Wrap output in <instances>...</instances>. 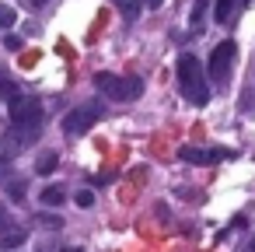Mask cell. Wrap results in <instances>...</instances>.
I'll return each instance as SVG.
<instances>
[{"mask_svg":"<svg viewBox=\"0 0 255 252\" xmlns=\"http://www.w3.org/2000/svg\"><path fill=\"white\" fill-rule=\"evenodd\" d=\"M21 242H25V235H21V231H11V235H4V245H7V249H14V245H21Z\"/></svg>","mask_w":255,"mask_h":252,"instance_id":"16","label":"cell"},{"mask_svg":"<svg viewBox=\"0 0 255 252\" xmlns=\"http://www.w3.org/2000/svg\"><path fill=\"white\" fill-rule=\"evenodd\" d=\"M119 11H123V14H126L129 21H133V18L140 14V7H133V0H119Z\"/></svg>","mask_w":255,"mask_h":252,"instance_id":"13","label":"cell"},{"mask_svg":"<svg viewBox=\"0 0 255 252\" xmlns=\"http://www.w3.org/2000/svg\"><path fill=\"white\" fill-rule=\"evenodd\" d=\"M234 56H238V46H234L231 39H224V42H217V46H213V53H210V63H206V74H210V81H217V84H224V81L231 77V67H234Z\"/></svg>","mask_w":255,"mask_h":252,"instance_id":"3","label":"cell"},{"mask_svg":"<svg viewBox=\"0 0 255 252\" xmlns=\"http://www.w3.org/2000/svg\"><path fill=\"white\" fill-rule=\"evenodd\" d=\"M39 200H42V207H60V203L67 200V193H63L60 186H46V189L39 193Z\"/></svg>","mask_w":255,"mask_h":252,"instance_id":"11","label":"cell"},{"mask_svg":"<svg viewBox=\"0 0 255 252\" xmlns=\"http://www.w3.org/2000/svg\"><path fill=\"white\" fill-rule=\"evenodd\" d=\"M42 123V102L39 98H11V126H25V130H39Z\"/></svg>","mask_w":255,"mask_h":252,"instance_id":"5","label":"cell"},{"mask_svg":"<svg viewBox=\"0 0 255 252\" xmlns=\"http://www.w3.org/2000/svg\"><path fill=\"white\" fill-rule=\"evenodd\" d=\"M4 224H7V210L0 207V231H4Z\"/></svg>","mask_w":255,"mask_h":252,"instance_id":"18","label":"cell"},{"mask_svg":"<svg viewBox=\"0 0 255 252\" xmlns=\"http://www.w3.org/2000/svg\"><path fill=\"white\" fill-rule=\"evenodd\" d=\"M39 137V130H25V126H11L7 130V137H4V144H0V158L4 161H11L18 151H25L32 140Z\"/></svg>","mask_w":255,"mask_h":252,"instance_id":"6","label":"cell"},{"mask_svg":"<svg viewBox=\"0 0 255 252\" xmlns=\"http://www.w3.org/2000/svg\"><path fill=\"white\" fill-rule=\"evenodd\" d=\"M28 4H32V7H46V4H49V0H28Z\"/></svg>","mask_w":255,"mask_h":252,"instance_id":"19","label":"cell"},{"mask_svg":"<svg viewBox=\"0 0 255 252\" xmlns=\"http://www.w3.org/2000/svg\"><path fill=\"white\" fill-rule=\"evenodd\" d=\"M102 119V105H77V109H70L67 116H63V133L67 137H81V133H88L95 123Z\"/></svg>","mask_w":255,"mask_h":252,"instance_id":"4","label":"cell"},{"mask_svg":"<svg viewBox=\"0 0 255 252\" xmlns=\"http://www.w3.org/2000/svg\"><path fill=\"white\" fill-rule=\"evenodd\" d=\"M39 224H42V228H53V231H56V228H63V217H56V214H53V217H39Z\"/></svg>","mask_w":255,"mask_h":252,"instance_id":"15","label":"cell"},{"mask_svg":"<svg viewBox=\"0 0 255 252\" xmlns=\"http://www.w3.org/2000/svg\"><path fill=\"white\" fill-rule=\"evenodd\" d=\"M95 84H98V91L109 98V102H133V98H140V91H143V84H140V77H119V74H95Z\"/></svg>","mask_w":255,"mask_h":252,"instance_id":"2","label":"cell"},{"mask_svg":"<svg viewBox=\"0 0 255 252\" xmlns=\"http://www.w3.org/2000/svg\"><path fill=\"white\" fill-rule=\"evenodd\" d=\"M74 200H77V207H91V203H95V193H91V189H81Z\"/></svg>","mask_w":255,"mask_h":252,"instance_id":"14","label":"cell"},{"mask_svg":"<svg viewBox=\"0 0 255 252\" xmlns=\"http://www.w3.org/2000/svg\"><path fill=\"white\" fill-rule=\"evenodd\" d=\"M161 4H164V0H147V7H154V11H157Z\"/></svg>","mask_w":255,"mask_h":252,"instance_id":"20","label":"cell"},{"mask_svg":"<svg viewBox=\"0 0 255 252\" xmlns=\"http://www.w3.org/2000/svg\"><path fill=\"white\" fill-rule=\"evenodd\" d=\"M4 193L11 203H25V179L21 175H4Z\"/></svg>","mask_w":255,"mask_h":252,"instance_id":"9","label":"cell"},{"mask_svg":"<svg viewBox=\"0 0 255 252\" xmlns=\"http://www.w3.org/2000/svg\"><path fill=\"white\" fill-rule=\"evenodd\" d=\"M56 165H60V154H56V151H42V154L35 158V172H39V175L56 172Z\"/></svg>","mask_w":255,"mask_h":252,"instance_id":"10","label":"cell"},{"mask_svg":"<svg viewBox=\"0 0 255 252\" xmlns=\"http://www.w3.org/2000/svg\"><path fill=\"white\" fill-rule=\"evenodd\" d=\"M4 168H7V161H4V158H0V175H4Z\"/></svg>","mask_w":255,"mask_h":252,"instance_id":"21","label":"cell"},{"mask_svg":"<svg viewBox=\"0 0 255 252\" xmlns=\"http://www.w3.org/2000/svg\"><path fill=\"white\" fill-rule=\"evenodd\" d=\"M63 252H81V249H63Z\"/></svg>","mask_w":255,"mask_h":252,"instance_id":"22","label":"cell"},{"mask_svg":"<svg viewBox=\"0 0 255 252\" xmlns=\"http://www.w3.org/2000/svg\"><path fill=\"white\" fill-rule=\"evenodd\" d=\"M178 158L189 165H217L220 158H227V151H220V147H182Z\"/></svg>","mask_w":255,"mask_h":252,"instance_id":"7","label":"cell"},{"mask_svg":"<svg viewBox=\"0 0 255 252\" xmlns=\"http://www.w3.org/2000/svg\"><path fill=\"white\" fill-rule=\"evenodd\" d=\"M4 46H7V49H14V53H18V49H21V39H18V35H7V39H4Z\"/></svg>","mask_w":255,"mask_h":252,"instance_id":"17","label":"cell"},{"mask_svg":"<svg viewBox=\"0 0 255 252\" xmlns=\"http://www.w3.org/2000/svg\"><path fill=\"white\" fill-rule=\"evenodd\" d=\"M11 25H14V7L0 4V28H11Z\"/></svg>","mask_w":255,"mask_h":252,"instance_id":"12","label":"cell"},{"mask_svg":"<svg viewBox=\"0 0 255 252\" xmlns=\"http://www.w3.org/2000/svg\"><path fill=\"white\" fill-rule=\"evenodd\" d=\"M175 74H178V88H182V95H185L192 105H206V102H210L206 70H203V63H199L192 53L178 56V67H175Z\"/></svg>","mask_w":255,"mask_h":252,"instance_id":"1","label":"cell"},{"mask_svg":"<svg viewBox=\"0 0 255 252\" xmlns=\"http://www.w3.org/2000/svg\"><path fill=\"white\" fill-rule=\"evenodd\" d=\"M245 4H252V0H217V7H213V18L227 25V21H234L238 7H245Z\"/></svg>","mask_w":255,"mask_h":252,"instance_id":"8","label":"cell"}]
</instances>
